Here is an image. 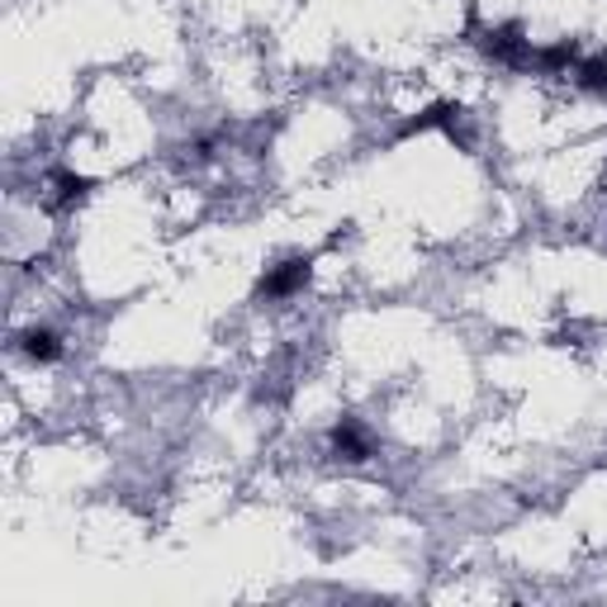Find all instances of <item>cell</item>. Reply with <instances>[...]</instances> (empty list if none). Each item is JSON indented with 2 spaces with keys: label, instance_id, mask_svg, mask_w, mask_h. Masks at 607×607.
<instances>
[{
  "label": "cell",
  "instance_id": "cell-7",
  "mask_svg": "<svg viewBox=\"0 0 607 607\" xmlns=\"http://www.w3.org/2000/svg\"><path fill=\"white\" fill-rule=\"evenodd\" d=\"M574 57H579L574 39H561V43H551V47H536V53H532V67H536V72H565Z\"/></svg>",
  "mask_w": 607,
  "mask_h": 607
},
{
  "label": "cell",
  "instance_id": "cell-1",
  "mask_svg": "<svg viewBox=\"0 0 607 607\" xmlns=\"http://www.w3.org/2000/svg\"><path fill=\"white\" fill-rule=\"evenodd\" d=\"M479 47H484V57L503 62V67H532V39H522V24H493L479 34Z\"/></svg>",
  "mask_w": 607,
  "mask_h": 607
},
{
  "label": "cell",
  "instance_id": "cell-2",
  "mask_svg": "<svg viewBox=\"0 0 607 607\" xmlns=\"http://www.w3.org/2000/svg\"><path fill=\"white\" fill-rule=\"evenodd\" d=\"M309 276H313V262H309V257H290V262L270 266L266 276L257 280V299H266V303L290 299V295H299L303 285H309Z\"/></svg>",
  "mask_w": 607,
  "mask_h": 607
},
{
  "label": "cell",
  "instance_id": "cell-8",
  "mask_svg": "<svg viewBox=\"0 0 607 607\" xmlns=\"http://www.w3.org/2000/svg\"><path fill=\"white\" fill-rule=\"evenodd\" d=\"M579 86L594 90V95H607V53L579 62Z\"/></svg>",
  "mask_w": 607,
  "mask_h": 607
},
{
  "label": "cell",
  "instance_id": "cell-3",
  "mask_svg": "<svg viewBox=\"0 0 607 607\" xmlns=\"http://www.w3.org/2000/svg\"><path fill=\"white\" fill-rule=\"evenodd\" d=\"M328 446H332V456H338V460H347V466H361V460H371V451H375L371 433H365L356 418H342L338 427H332Z\"/></svg>",
  "mask_w": 607,
  "mask_h": 607
},
{
  "label": "cell",
  "instance_id": "cell-4",
  "mask_svg": "<svg viewBox=\"0 0 607 607\" xmlns=\"http://www.w3.org/2000/svg\"><path fill=\"white\" fill-rule=\"evenodd\" d=\"M460 124H466V109H460V105H451V100H437L433 109H423V115L418 119H408L404 124V138L408 134H427V129H446V134H460Z\"/></svg>",
  "mask_w": 607,
  "mask_h": 607
},
{
  "label": "cell",
  "instance_id": "cell-6",
  "mask_svg": "<svg viewBox=\"0 0 607 607\" xmlns=\"http://www.w3.org/2000/svg\"><path fill=\"white\" fill-rule=\"evenodd\" d=\"M47 185H53V200L67 210V204H82L90 195V181L86 175H76V171H53L47 175Z\"/></svg>",
  "mask_w": 607,
  "mask_h": 607
},
{
  "label": "cell",
  "instance_id": "cell-5",
  "mask_svg": "<svg viewBox=\"0 0 607 607\" xmlns=\"http://www.w3.org/2000/svg\"><path fill=\"white\" fill-rule=\"evenodd\" d=\"M20 351H24L29 361L47 365V361L62 356V338H57L53 328H24V332H20Z\"/></svg>",
  "mask_w": 607,
  "mask_h": 607
}]
</instances>
